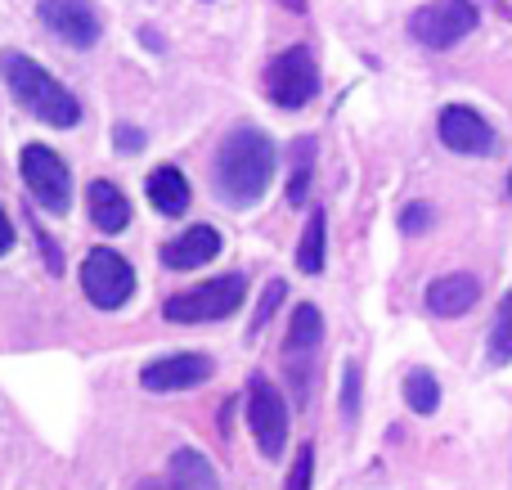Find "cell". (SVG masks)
I'll list each match as a JSON object with an SVG mask.
<instances>
[{"label":"cell","instance_id":"6da1fadb","mask_svg":"<svg viewBox=\"0 0 512 490\" xmlns=\"http://www.w3.org/2000/svg\"><path fill=\"white\" fill-rule=\"evenodd\" d=\"M274 140L252 122H239L230 135L221 140L216 149V162H212V185L221 194V203L230 207H256L265 198L274 180Z\"/></svg>","mask_w":512,"mask_h":490},{"label":"cell","instance_id":"7a4b0ae2","mask_svg":"<svg viewBox=\"0 0 512 490\" xmlns=\"http://www.w3.org/2000/svg\"><path fill=\"white\" fill-rule=\"evenodd\" d=\"M0 77H5L14 104L23 108L27 117H36L41 126H54V131H72L81 122V99L63 86L54 72H45L36 59L18 50L0 54Z\"/></svg>","mask_w":512,"mask_h":490},{"label":"cell","instance_id":"3957f363","mask_svg":"<svg viewBox=\"0 0 512 490\" xmlns=\"http://www.w3.org/2000/svg\"><path fill=\"white\" fill-rule=\"evenodd\" d=\"M243 297H248V279L221 275V279H207V284L189 288V293H176L162 306V315L171 324H216V320H230L243 306Z\"/></svg>","mask_w":512,"mask_h":490},{"label":"cell","instance_id":"277c9868","mask_svg":"<svg viewBox=\"0 0 512 490\" xmlns=\"http://www.w3.org/2000/svg\"><path fill=\"white\" fill-rule=\"evenodd\" d=\"M477 5L472 0H427L409 14V36L423 50H450L463 36L477 32Z\"/></svg>","mask_w":512,"mask_h":490},{"label":"cell","instance_id":"5b68a950","mask_svg":"<svg viewBox=\"0 0 512 490\" xmlns=\"http://www.w3.org/2000/svg\"><path fill=\"white\" fill-rule=\"evenodd\" d=\"M18 171H23V185L36 198V207L59 212V216L72 207V171L50 144H27L18 153Z\"/></svg>","mask_w":512,"mask_h":490},{"label":"cell","instance_id":"8992f818","mask_svg":"<svg viewBox=\"0 0 512 490\" xmlns=\"http://www.w3.org/2000/svg\"><path fill=\"white\" fill-rule=\"evenodd\" d=\"M319 90V63L310 45H292L265 72V99L274 108H306Z\"/></svg>","mask_w":512,"mask_h":490},{"label":"cell","instance_id":"52a82bcc","mask_svg":"<svg viewBox=\"0 0 512 490\" xmlns=\"http://www.w3.org/2000/svg\"><path fill=\"white\" fill-rule=\"evenodd\" d=\"M248 428L265 459L283 455V446H288V401L265 374H252L248 383Z\"/></svg>","mask_w":512,"mask_h":490},{"label":"cell","instance_id":"ba28073f","mask_svg":"<svg viewBox=\"0 0 512 490\" xmlns=\"http://www.w3.org/2000/svg\"><path fill=\"white\" fill-rule=\"evenodd\" d=\"M81 288L99 311H122L135 293V266L113 248H95L81 266Z\"/></svg>","mask_w":512,"mask_h":490},{"label":"cell","instance_id":"9c48e42d","mask_svg":"<svg viewBox=\"0 0 512 490\" xmlns=\"http://www.w3.org/2000/svg\"><path fill=\"white\" fill-rule=\"evenodd\" d=\"M36 14H41L45 32L59 36V41L72 45V50H90V45L99 41V32H104L90 0H41Z\"/></svg>","mask_w":512,"mask_h":490},{"label":"cell","instance_id":"30bf717a","mask_svg":"<svg viewBox=\"0 0 512 490\" xmlns=\"http://www.w3.org/2000/svg\"><path fill=\"white\" fill-rule=\"evenodd\" d=\"M436 131H441L445 149L463 153V158H486V153L495 149V126H490L486 117H481L477 108H468V104L441 108V122H436Z\"/></svg>","mask_w":512,"mask_h":490},{"label":"cell","instance_id":"8fae6325","mask_svg":"<svg viewBox=\"0 0 512 490\" xmlns=\"http://www.w3.org/2000/svg\"><path fill=\"white\" fill-rule=\"evenodd\" d=\"M319 338H324V315L319 306L301 302L288 320V342H283V356H288V378L297 401H306V360L319 351Z\"/></svg>","mask_w":512,"mask_h":490},{"label":"cell","instance_id":"7c38bea8","mask_svg":"<svg viewBox=\"0 0 512 490\" xmlns=\"http://www.w3.org/2000/svg\"><path fill=\"white\" fill-rule=\"evenodd\" d=\"M207 378H212V360L185 351V356H167V360L144 365L140 383H144V392H189V387H203Z\"/></svg>","mask_w":512,"mask_h":490},{"label":"cell","instance_id":"4fadbf2b","mask_svg":"<svg viewBox=\"0 0 512 490\" xmlns=\"http://www.w3.org/2000/svg\"><path fill=\"white\" fill-rule=\"evenodd\" d=\"M216 257H221V230H212V225H189L180 239H171L162 248V261L171 270H198Z\"/></svg>","mask_w":512,"mask_h":490},{"label":"cell","instance_id":"5bb4252c","mask_svg":"<svg viewBox=\"0 0 512 490\" xmlns=\"http://www.w3.org/2000/svg\"><path fill=\"white\" fill-rule=\"evenodd\" d=\"M481 284L477 275H441L432 288H427V311L441 315V320H459L477 306Z\"/></svg>","mask_w":512,"mask_h":490},{"label":"cell","instance_id":"9a60e30c","mask_svg":"<svg viewBox=\"0 0 512 490\" xmlns=\"http://www.w3.org/2000/svg\"><path fill=\"white\" fill-rule=\"evenodd\" d=\"M144 194H149V203L158 207L162 216H185L189 212V180L180 167H153L149 180H144Z\"/></svg>","mask_w":512,"mask_h":490},{"label":"cell","instance_id":"2e32d148","mask_svg":"<svg viewBox=\"0 0 512 490\" xmlns=\"http://www.w3.org/2000/svg\"><path fill=\"white\" fill-rule=\"evenodd\" d=\"M86 203H90V221L104 234H122L126 225H131V203H126V194L113 180H95V185L86 189Z\"/></svg>","mask_w":512,"mask_h":490},{"label":"cell","instance_id":"e0dca14e","mask_svg":"<svg viewBox=\"0 0 512 490\" xmlns=\"http://www.w3.org/2000/svg\"><path fill=\"white\" fill-rule=\"evenodd\" d=\"M171 482L180 490H221V473L207 464V455H198V450L185 446L171 455Z\"/></svg>","mask_w":512,"mask_h":490},{"label":"cell","instance_id":"ac0fdd59","mask_svg":"<svg viewBox=\"0 0 512 490\" xmlns=\"http://www.w3.org/2000/svg\"><path fill=\"white\" fill-rule=\"evenodd\" d=\"M324 257H328V216L315 207V216L306 221V234H301V243H297V270L301 275H319Z\"/></svg>","mask_w":512,"mask_h":490},{"label":"cell","instance_id":"d6986e66","mask_svg":"<svg viewBox=\"0 0 512 490\" xmlns=\"http://www.w3.org/2000/svg\"><path fill=\"white\" fill-rule=\"evenodd\" d=\"M310 171H315V140L292 144V176H288V203L301 207L310 198Z\"/></svg>","mask_w":512,"mask_h":490},{"label":"cell","instance_id":"ffe728a7","mask_svg":"<svg viewBox=\"0 0 512 490\" xmlns=\"http://www.w3.org/2000/svg\"><path fill=\"white\" fill-rule=\"evenodd\" d=\"M405 405L414 414H436V410H441V383H436L427 369L405 374Z\"/></svg>","mask_w":512,"mask_h":490},{"label":"cell","instance_id":"44dd1931","mask_svg":"<svg viewBox=\"0 0 512 490\" xmlns=\"http://www.w3.org/2000/svg\"><path fill=\"white\" fill-rule=\"evenodd\" d=\"M490 360L495 365H512V293L499 302L495 329H490Z\"/></svg>","mask_w":512,"mask_h":490},{"label":"cell","instance_id":"7402d4cb","mask_svg":"<svg viewBox=\"0 0 512 490\" xmlns=\"http://www.w3.org/2000/svg\"><path fill=\"white\" fill-rule=\"evenodd\" d=\"M360 365H346L342 369V419L346 423H355L360 419Z\"/></svg>","mask_w":512,"mask_h":490},{"label":"cell","instance_id":"603a6c76","mask_svg":"<svg viewBox=\"0 0 512 490\" xmlns=\"http://www.w3.org/2000/svg\"><path fill=\"white\" fill-rule=\"evenodd\" d=\"M283 297H288V284H283V279H270V284H265V293H261V306H256V315H252V333L265 329V320L274 315V306H279Z\"/></svg>","mask_w":512,"mask_h":490},{"label":"cell","instance_id":"cb8c5ba5","mask_svg":"<svg viewBox=\"0 0 512 490\" xmlns=\"http://www.w3.org/2000/svg\"><path fill=\"white\" fill-rule=\"evenodd\" d=\"M310 482H315V446H301L288 473V490H310Z\"/></svg>","mask_w":512,"mask_h":490},{"label":"cell","instance_id":"d4e9b609","mask_svg":"<svg viewBox=\"0 0 512 490\" xmlns=\"http://www.w3.org/2000/svg\"><path fill=\"white\" fill-rule=\"evenodd\" d=\"M432 221H436V212L427 203H409L405 212H400V230L405 234H427L432 230Z\"/></svg>","mask_w":512,"mask_h":490},{"label":"cell","instance_id":"484cf974","mask_svg":"<svg viewBox=\"0 0 512 490\" xmlns=\"http://www.w3.org/2000/svg\"><path fill=\"white\" fill-rule=\"evenodd\" d=\"M113 144H117V149H122V153H140L144 144H149V135H144L140 126H126V122H117V126H113Z\"/></svg>","mask_w":512,"mask_h":490},{"label":"cell","instance_id":"4316f807","mask_svg":"<svg viewBox=\"0 0 512 490\" xmlns=\"http://www.w3.org/2000/svg\"><path fill=\"white\" fill-rule=\"evenodd\" d=\"M14 248V225H9V216H5V207H0V257Z\"/></svg>","mask_w":512,"mask_h":490},{"label":"cell","instance_id":"83f0119b","mask_svg":"<svg viewBox=\"0 0 512 490\" xmlns=\"http://www.w3.org/2000/svg\"><path fill=\"white\" fill-rule=\"evenodd\" d=\"M140 490H180L176 482H140Z\"/></svg>","mask_w":512,"mask_h":490},{"label":"cell","instance_id":"f1b7e54d","mask_svg":"<svg viewBox=\"0 0 512 490\" xmlns=\"http://www.w3.org/2000/svg\"><path fill=\"white\" fill-rule=\"evenodd\" d=\"M283 5H288V9H297V14H301V0H283Z\"/></svg>","mask_w":512,"mask_h":490},{"label":"cell","instance_id":"f546056e","mask_svg":"<svg viewBox=\"0 0 512 490\" xmlns=\"http://www.w3.org/2000/svg\"><path fill=\"white\" fill-rule=\"evenodd\" d=\"M508 194H512V176H508Z\"/></svg>","mask_w":512,"mask_h":490}]
</instances>
